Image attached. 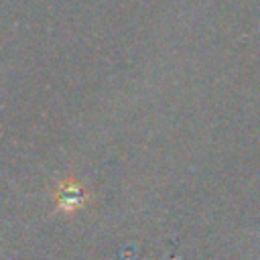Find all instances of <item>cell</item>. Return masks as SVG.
Wrapping results in <instances>:
<instances>
[{
	"label": "cell",
	"mask_w": 260,
	"mask_h": 260,
	"mask_svg": "<svg viewBox=\"0 0 260 260\" xmlns=\"http://www.w3.org/2000/svg\"><path fill=\"white\" fill-rule=\"evenodd\" d=\"M83 203V193L75 183H65L59 191V205L63 209H77Z\"/></svg>",
	"instance_id": "obj_1"
}]
</instances>
